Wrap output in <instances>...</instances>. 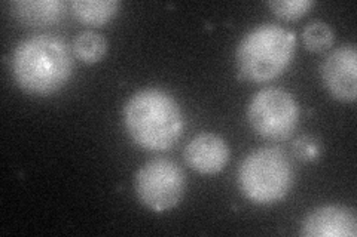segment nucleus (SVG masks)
<instances>
[{"mask_svg":"<svg viewBox=\"0 0 357 237\" xmlns=\"http://www.w3.org/2000/svg\"><path fill=\"white\" fill-rule=\"evenodd\" d=\"M266 5L277 17L294 21L307 15L316 3L312 0H278V2H268Z\"/></svg>","mask_w":357,"mask_h":237,"instance_id":"14","label":"nucleus"},{"mask_svg":"<svg viewBox=\"0 0 357 237\" xmlns=\"http://www.w3.org/2000/svg\"><path fill=\"white\" fill-rule=\"evenodd\" d=\"M335 40L333 30L323 21H312L303 31V42L311 52L328 51Z\"/></svg>","mask_w":357,"mask_h":237,"instance_id":"13","label":"nucleus"},{"mask_svg":"<svg viewBox=\"0 0 357 237\" xmlns=\"http://www.w3.org/2000/svg\"><path fill=\"white\" fill-rule=\"evenodd\" d=\"M186 178L176 162L156 157L144 163L136 174L134 190L139 202L152 212L172 211L182 202Z\"/></svg>","mask_w":357,"mask_h":237,"instance_id":"6","label":"nucleus"},{"mask_svg":"<svg viewBox=\"0 0 357 237\" xmlns=\"http://www.w3.org/2000/svg\"><path fill=\"white\" fill-rule=\"evenodd\" d=\"M299 104L282 88H264L248 107L252 129L268 141H284L294 135L299 123Z\"/></svg>","mask_w":357,"mask_h":237,"instance_id":"5","label":"nucleus"},{"mask_svg":"<svg viewBox=\"0 0 357 237\" xmlns=\"http://www.w3.org/2000/svg\"><path fill=\"white\" fill-rule=\"evenodd\" d=\"M72 51L77 60L85 64H96L103 60L107 52L106 39L96 31L86 30L77 35L73 40Z\"/></svg>","mask_w":357,"mask_h":237,"instance_id":"12","label":"nucleus"},{"mask_svg":"<svg viewBox=\"0 0 357 237\" xmlns=\"http://www.w3.org/2000/svg\"><path fill=\"white\" fill-rule=\"evenodd\" d=\"M122 120L134 144L148 152L170 150L185 131L181 104L160 88L134 92L122 110Z\"/></svg>","mask_w":357,"mask_h":237,"instance_id":"1","label":"nucleus"},{"mask_svg":"<svg viewBox=\"0 0 357 237\" xmlns=\"http://www.w3.org/2000/svg\"><path fill=\"white\" fill-rule=\"evenodd\" d=\"M10 14L24 26H50L66 17L67 3L61 0H15L10 3Z\"/></svg>","mask_w":357,"mask_h":237,"instance_id":"10","label":"nucleus"},{"mask_svg":"<svg viewBox=\"0 0 357 237\" xmlns=\"http://www.w3.org/2000/svg\"><path fill=\"white\" fill-rule=\"evenodd\" d=\"M296 51L292 30L277 24H262L245 33L236 49L240 76L255 83L274 81L286 72Z\"/></svg>","mask_w":357,"mask_h":237,"instance_id":"3","label":"nucleus"},{"mask_svg":"<svg viewBox=\"0 0 357 237\" xmlns=\"http://www.w3.org/2000/svg\"><path fill=\"white\" fill-rule=\"evenodd\" d=\"M294 167L278 147H262L244 157L238 169L243 196L253 205L270 206L283 200L294 186Z\"/></svg>","mask_w":357,"mask_h":237,"instance_id":"4","label":"nucleus"},{"mask_svg":"<svg viewBox=\"0 0 357 237\" xmlns=\"http://www.w3.org/2000/svg\"><path fill=\"white\" fill-rule=\"evenodd\" d=\"M185 161L195 172L215 175L225 169L229 162L231 150L228 142L211 132L198 133L185 147Z\"/></svg>","mask_w":357,"mask_h":237,"instance_id":"9","label":"nucleus"},{"mask_svg":"<svg viewBox=\"0 0 357 237\" xmlns=\"http://www.w3.org/2000/svg\"><path fill=\"white\" fill-rule=\"evenodd\" d=\"M294 153L299 161L314 162L323 153L321 141L312 135H303L294 142Z\"/></svg>","mask_w":357,"mask_h":237,"instance_id":"15","label":"nucleus"},{"mask_svg":"<svg viewBox=\"0 0 357 237\" xmlns=\"http://www.w3.org/2000/svg\"><path fill=\"white\" fill-rule=\"evenodd\" d=\"M321 81L329 94L342 103H354L357 97V51L354 44L333 49L320 65Z\"/></svg>","mask_w":357,"mask_h":237,"instance_id":"7","label":"nucleus"},{"mask_svg":"<svg viewBox=\"0 0 357 237\" xmlns=\"http://www.w3.org/2000/svg\"><path fill=\"white\" fill-rule=\"evenodd\" d=\"M121 3L116 0H75L70 9L76 19L91 27H103L119 13Z\"/></svg>","mask_w":357,"mask_h":237,"instance_id":"11","label":"nucleus"},{"mask_svg":"<svg viewBox=\"0 0 357 237\" xmlns=\"http://www.w3.org/2000/svg\"><path fill=\"white\" fill-rule=\"evenodd\" d=\"M301 234L305 237H356V211L344 205L319 206L304 217Z\"/></svg>","mask_w":357,"mask_h":237,"instance_id":"8","label":"nucleus"},{"mask_svg":"<svg viewBox=\"0 0 357 237\" xmlns=\"http://www.w3.org/2000/svg\"><path fill=\"white\" fill-rule=\"evenodd\" d=\"M73 56L67 43L54 35H36L18 42L10 69L21 91L30 95H51L69 82Z\"/></svg>","mask_w":357,"mask_h":237,"instance_id":"2","label":"nucleus"}]
</instances>
